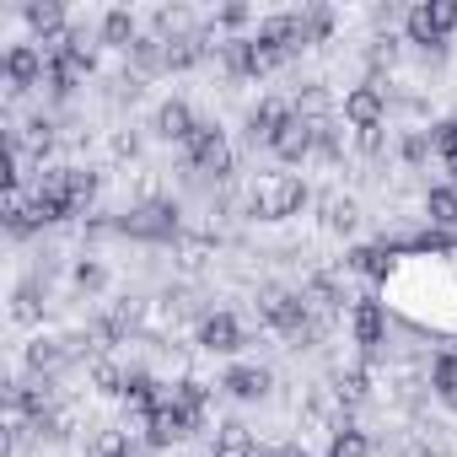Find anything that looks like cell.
I'll list each match as a JSON object with an SVG mask.
<instances>
[{
  "label": "cell",
  "mask_w": 457,
  "mask_h": 457,
  "mask_svg": "<svg viewBox=\"0 0 457 457\" xmlns=\"http://www.w3.org/2000/svg\"><path fill=\"white\" fill-rule=\"evenodd\" d=\"M129 65H135L140 76H156V71H167V44H162L156 33H145V38L129 49Z\"/></svg>",
  "instance_id": "d4e9b609"
},
{
  "label": "cell",
  "mask_w": 457,
  "mask_h": 457,
  "mask_svg": "<svg viewBox=\"0 0 457 457\" xmlns=\"http://www.w3.org/2000/svg\"><path fill=\"white\" fill-rule=\"evenodd\" d=\"M345 270H355V275H387V253L382 248H355L345 259Z\"/></svg>",
  "instance_id": "d6a6232c"
},
{
  "label": "cell",
  "mask_w": 457,
  "mask_h": 457,
  "mask_svg": "<svg viewBox=\"0 0 457 457\" xmlns=\"http://www.w3.org/2000/svg\"><path fill=\"white\" fill-rule=\"evenodd\" d=\"M12 318H17V323H38V291H33V286H22V291L12 296Z\"/></svg>",
  "instance_id": "f35d334b"
},
{
  "label": "cell",
  "mask_w": 457,
  "mask_h": 457,
  "mask_svg": "<svg viewBox=\"0 0 457 457\" xmlns=\"http://www.w3.org/2000/svg\"><path fill=\"white\" fill-rule=\"evenodd\" d=\"M345 124L350 129L387 124V92H382V81H361V87L345 92Z\"/></svg>",
  "instance_id": "52a82bcc"
},
{
  "label": "cell",
  "mask_w": 457,
  "mask_h": 457,
  "mask_svg": "<svg viewBox=\"0 0 457 457\" xmlns=\"http://www.w3.org/2000/svg\"><path fill=\"white\" fill-rule=\"evenodd\" d=\"M302 28H307V49H312V44H328V38H334V12H328V6H307V12H302Z\"/></svg>",
  "instance_id": "f546056e"
},
{
  "label": "cell",
  "mask_w": 457,
  "mask_h": 457,
  "mask_svg": "<svg viewBox=\"0 0 457 457\" xmlns=\"http://www.w3.org/2000/svg\"><path fill=\"white\" fill-rule=\"evenodd\" d=\"M92 382H97V393H108V398H124V382H129V371H119L113 361H92Z\"/></svg>",
  "instance_id": "4dcf8cb0"
},
{
  "label": "cell",
  "mask_w": 457,
  "mask_h": 457,
  "mask_svg": "<svg viewBox=\"0 0 457 457\" xmlns=\"http://www.w3.org/2000/svg\"><path fill=\"white\" fill-rule=\"evenodd\" d=\"M350 334H355V345H361V350H377V345L387 339V312H382V302H377V296L350 302Z\"/></svg>",
  "instance_id": "8fae6325"
},
{
  "label": "cell",
  "mask_w": 457,
  "mask_h": 457,
  "mask_svg": "<svg viewBox=\"0 0 457 457\" xmlns=\"http://www.w3.org/2000/svg\"><path fill=\"white\" fill-rule=\"evenodd\" d=\"M22 17H28V28H33V38H38V44H54V38H65V33H71V28H65V6H54V0H33Z\"/></svg>",
  "instance_id": "ffe728a7"
},
{
  "label": "cell",
  "mask_w": 457,
  "mask_h": 457,
  "mask_svg": "<svg viewBox=\"0 0 457 457\" xmlns=\"http://www.w3.org/2000/svg\"><path fill=\"white\" fill-rule=\"evenodd\" d=\"M328 457H371V441H366V430H339L334 441H328Z\"/></svg>",
  "instance_id": "1f68e13d"
},
{
  "label": "cell",
  "mask_w": 457,
  "mask_h": 457,
  "mask_svg": "<svg viewBox=\"0 0 457 457\" xmlns=\"http://www.w3.org/2000/svg\"><path fill=\"white\" fill-rule=\"evenodd\" d=\"M215 28H248V6H220L215 22H210V33H215Z\"/></svg>",
  "instance_id": "ab89813d"
},
{
  "label": "cell",
  "mask_w": 457,
  "mask_h": 457,
  "mask_svg": "<svg viewBox=\"0 0 457 457\" xmlns=\"http://www.w3.org/2000/svg\"><path fill=\"white\" fill-rule=\"evenodd\" d=\"M387 124H371V129H355V151L361 156H387Z\"/></svg>",
  "instance_id": "e575fe53"
},
{
  "label": "cell",
  "mask_w": 457,
  "mask_h": 457,
  "mask_svg": "<svg viewBox=\"0 0 457 457\" xmlns=\"http://www.w3.org/2000/svg\"><path fill=\"white\" fill-rule=\"evenodd\" d=\"M270 151H275L280 162H291V167H296V162H307V156L318 151V124H307V119H291Z\"/></svg>",
  "instance_id": "e0dca14e"
},
{
  "label": "cell",
  "mask_w": 457,
  "mask_h": 457,
  "mask_svg": "<svg viewBox=\"0 0 457 457\" xmlns=\"http://www.w3.org/2000/svg\"><path fill=\"white\" fill-rule=\"evenodd\" d=\"M188 436H194V430H188V420H183L172 403L145 420V452H167V446H178V441H188Z\"/></svg>",
  "instance_id": "9a60e30c"
},
{
  "label": "cell",
  "mask_w": 457,
  "mask_h": 457,
  "mask_svg": "<svg viewBox=\"0 0 457 457\" xmlns=\"http://www.w3.org/2000/svg\"><path fill=\"white\" fill-rule=\"evenodd\" d=\"M65 361H71L65 339H44V334H38V339L28 345V371H33V377H54Z\"/></svg>",
  "instance_id": "44dd1931"
},
{
  "label": "cell",
  "mask_w": 457,
  "mask_h": 457,
  "mask_svg": "<svg viewBox=\"0 0 457 457\" xmlns=\"http://www.w3.org/2000/svg\"><path fill=\"white\" fill-rule=\"evenodd\" d=\"M113 156H140V140H135V135H119V140H113Z\"/></svg>",
  "instance_id": "60d3db41"
},
{
  "label": "cell",
  "mask_w": 457,
  "mask_h": 457,
  "mask_svg": "<svg viewBox=\"0 0 457 457\" xmlns=\"http://www.w3.org/2000/svg\"><path fill=\"white\" fill-rule=\"evenodd\" d=\"M291 108H296V119H307V124H323V119H328V108H334V97H328L318 81H307V87H296Z\"/></svg>",
  "instance_id": "603a6c76"
},
{
  "label": "cell",
  "mask_w": 457,
  "mask_h": 457,
  "mask_svg": "<svg viewBox=\"0 0 457 457\" xmlns=\"http://www.w3.org/2000/svg\"><path fill=\"white\" fill-rule=\"evenodd\" d=\"M436 156V145H430V129H409L403 140H398V162L403 167H425Z\"/></svg>",
  "instance_id": "f1b7e54d"
},
{
  "label": "cell",
  "mask_w": 457,
  "mask_h": 457,
  "mask_svg": "<svg viewBox=\"0 0 457 457\" xmlns=\"http://www.w3.org/2000/svg\"><path fill=\"white\" fill-rule=\"evenodd\" d=\"M398 457H436V452L425 441H409V446H398Z\"/></svg>",
  "instance_id": "b9f144b4"
},
{
  "label": "cell",
  "mask_w": 457,
  "mask_h": 457,
  "mask_svg": "<svg viewBox=\"0 0 457 457\" xmlns=\"http://www.w3.org/2000/svg\"><path fill=\"white\" fill-rule=\"evenodd\" d=\"M280 457H312V452H302V446H280Z\"/></svg>",
  "instance_id": "7bdbcfd3"
},
{
  "label": "cell",
  "mask_w": 457,
  "mask_h": 457,
  "mask_svg": "<svg viewBox=\"0 0 457 457\" xmlns=\"http://www.w3.org/2000/svg\"><path fill=\"white\" fill-rule=\"evenodd\" d=\"M446 183H452V188H457V156H452V162H446Z\"/></svg>",
  "instance_id": "ee69618b"
},
{
  "label": "cell",
  "mask_w": 457,
  "mask_h": 457,
  "mask_svg": "<svg viewBox=\"0 0 457 457\" xmlns=\"http://www.w3.org/2000/svg\"><path fill=\"white\" fill-rule=\"evenodd\" d=\"M124 409L140 414V420H151L156 409H167V387H162L151 371H129V382H124Z\"/></svg>",
  "instance_id": "5bb4252c"
},
{
  "label": "cell",
  "mask_w": 457,
  "mask_h": 457,
  "mask_svg": "<svg viewBox=\"0 0 457 457\" xmlns=\"http://www.w3.org/2000/svg\"><path fill=\"white\" fill-rule=\"evenodd\" d=\"M92 457H140V446H129V436H119V430H103Z\"/></svg>",
  "instance_id": "d590c367"
},
{
  "label": "cell",
  "mask_w": 457,
  "mask_h": 457,
  "mask_svg": "<svg viewBox=\"0 0 457 457\" xmlns=\"http://www.w3.org/2000/svg\"><path fill=\"white\" fill-rule=\"evenodd\" d=\"M76 286H81L87 296H97V291L108 286V270H103L97 259H81V264H76Z\"/></svg>",
  "instance_id": "8d00e7d4"
},
{
  "label": "cell",
  "mask_w": 457,
  "mask_h": 457,
  "mask_svg": "<svg viewBox=\"0 0 457 457\" xmlns=\"http://www.w3.org/2000/svg\"><path fill=\"white\" fill-rule=\"evenodd\" d=\"M178 204L172 199H145L135 210L119 215V232L124 237H140V243H178Z\"/></svg>",
  "instance_id": "3957f363"
},
{
  "label": "cell",
  "mask_w": 457,
  "mask_h": 457,
  "mask_svg": "<svg viewBox=\"0 0 457 457\" xmlns=\"http://www.w3.org/2000/svg\"><path fill=\"white\" fill-rule=\"evenodd\" d=\"M253 38H264V44H275V49H286V54H302V49H307L302 12H275V17H264Z\"/></svg>",
  "instance_id": "7c38bea8"
},
{
  "label": "cell",
  "mask_w": 457,
  "mask_h": 457,
  "mask_svg": "<svg viewBox=\"0 0 457 457\" xmlns=\"http://www.w3.org/2000/svg\"><path fill=\"white\" fill-rule=\"evenodd\" d=\"M307 204H312V188H307L296 172H270V178H259L253 194H248V210H253L259 220H291V215H302Z\"/></svg>",
  "instance_id": "6da1fadb"
},
{
  "label": "cell",
  "mask_w": 457,
  "mask_h": 457,
  "mask_svg": "<svg viewBox=\"0 0 457 457\" xmlns=\"http://www.w3.org/2000/svg\"><path fill=\"white\" fill-rule=\"evenodd\" d=\"M199 350H210V355H237L243 350V323L232 312H204L199 318Z\"/></svg>",
  "instance_id": "30bf717a"
},
{
  "label": "cell",
  "mask_w": 457,
  "mask_h": 457,
  "mask_svg": "<svg viewBox=\"0 0 457 457\" xmlns=\"http://www.w3.org/2000/svg\"><path fill=\"white\" fill-rule=\"evenodd\" d=\"M183 162H188V172H204L215 183H226L237 172V156H232V145H226V135L215 124H194V135L183 140Z\"/></svg>",
  "instance_id": "7a4b0ae2"
},
{
  "label": "cell",
  "mask_w": 457,
  "mask_h": 457,
  "mask_svg": "<svg viewBox=\"0 0 457 457\" xmlns=\"http://www.w3.org/2000/svg\"><path fill=\"white\" fill-rule=\"evenodd\" d=\"M220 387H226V398H237V403H259L270 393V371L253 366V361H243V366H232V371L220 377Z\"/></svg>",
  "instance_id": "2e32d148"
},
{
  "label": "cell",
  "mask_w": 457,
  "mask_h": 457,
  "mask_svg": "<svg viewBox=\"0 0 457 457\" xmlns=\"http://www.w3.org/2000/svg\"><path fill=\"white\" fill-rule=\"evenodd\" d=\"M291 119H296V108H291L286 97H259V103L248 108V145H275Z\"/></svg>",
  "instance_id": "ba28073f"
},
{
  "label": "cell",
  "mask_w": 457,
  "mask_h": 457,
  "mask_svg": "<svg viewBox=\"0 0 457 457\" xmlns=\"http://www.w3.org/2000/svg\"><path fill=\"white\" fill-rule=\"evenodd\" d=\"M194 124H199V119H194V108H188L183 97H167V103L156 108V135L172 140V145H183V140L194 135Z\"/></svg>",
  "instance_id": "ac0fdd59"
},
{
  "label": "cell",
  "mask_w": 457,
  "mask_h": 457,
  "mask_svg": "<svg viewBox=\"0 0 457 457\" xmlns=\"http://www.w3.org/2000/svg\"><path fill=\"white\" fill-rule=\"evenodd\" d=\"M167 403H172V409L188 420V430H194V436L210 425V387H204L199 377H183V382H172V387H167Z\"/></svg>",
  "instance_id": "9c48e42d"
},
{
  "label": "cell",
  "mask_w": 457,
  "mask_h": 457,
  "mask_svg": "<svg viewBox=\"0 0 457 457\" xmlns=\"http://www.w3.org/2000/svg\"><path fill=\"white\" fill-rule=\"evenodd\" d=\"M430 393H436V398L457 414V355H452V350L430 361Z\"/></svg>",
  "instance_id": "7402d4cb"
},
{
  "label": "cell",
  "mask_w": 457,
  "mask_h": 457,
  "mask_svg": "<svg viewBox=\"0 0 457 457\" xmlns=\"http://www.w3.org/2000/svg\"><path fill=\"white\" fill-rule=\"evenodd\" d=\"M430 145H436L441 162H452V156H457V119H441V124L430 129Z\"/></svg>",
  "instance_id": "74e56055"
},
{
  "label": "cell",
  "mask_w": 457,
  "mask_h": 457,
  "mask_svg": "<svg viewBox=\"0 0 457 457\" xmlns=\"http://www.w3.org/2000/svg\"><path fill=\"white\" fill-rule=\"evenodd\" d=\"M403 28L414 49H441L446 33H457V0H420V6H409Z\"/></svg>",
  "instance_id": "277c9868"
},
{
  "label": "cell",
  "mask_w": 457,
  "mask_h": 457,
  "mask_svg": "<svg viewBox=\"0 0 457 457\" xmlns=\"http://www.w3.org/2000/svg\"><path fill=\"white\" fill-rule=\"evenodd\" d=\"M312 156H323V162H339V156H345V140H339V124H334V119L318 124V151H312Z\"/></svg>",
  "instance_id": "836d02e7"
},
{
  "label": "cell",
  "mask_w": 457,
  "mask_h": 457,
  "mask_svg": "<svg viewBox=\"0 0 457 457\" xmlns=\"http://www.w3.org/2000/svg\"><path fill=\"white\" fill-rule=\"evenodd\" d=\"M49 76V54L38 44H12L6 49V97H22L28 87H44Z\"/></svg>",
  "instance_id": "8992f818"
},
{
  "label": "cell",
  "mask_w": 457,
  "mask_h": 457,
  "mask_svg": "<svg viewBox=\"0 0 457 457\" xmlns=\"http://www.w3.org/2000/svg\"><path fill=\"white\" fill-rule=\"evenodd\" d=\"M318 215H323V232H334V237H350L361 226V204L350 194H339V188L318 194Z\"/></svg>",
  "instance_id": "4fadbf2b"
},
{
  "label": "cell",
  "mask_w": 457,
  "mask_h": 457,
  "mask_svg": "<svg viewBox=\"0 0 457 457\" xmlns=\"http://www.w3.org/2000/svg\"><path fill=\"white\" fill-rule=\"evenodd\" d=\"M334 393H339L350 409L366 403V398H371V371H366V366H345V371L334 377Z\"/></svg>",
  "instance_id": "484cf974"
},
{
  "label": "cell",
  "mask_w": 457,
  "mask_h": 457,
  "mask_svg": "<svg viewBox=\"0 0 457 457\" xmlns=\"http://www.w3.org/2000/svg\"><path fill=\"white\" fill-rule=\"evenodd\" d=\"M97 188H103V178H97V172L71 167V204H76V215H87V210L97 204Z\"/></svg>",
  "instance_id": "4316f807"
},
{
  "label": "cell",
  "mask_w": 457,
  "mask_h": 457,
  "mask_svg": "<svg viewBox=\"0 0 457 457\" xmlns=\"http://www.w3.org/2000/svg\"><path fill=\"white\" fill-rule=\"evenodd\" d=\"M97 33H103V44H108V49H124V54L145 38V33H140V22H135V12H124V6L103 12V28H97Z\"/></svg>",
  "instance_id": "d6986e66"
},
{
  "label": "cell",
  "mask_w": 457,
  "mask_h": 457,
  "mask_svg": "<svg viewBox=\"0 0 457 457\" xmlns=\"http://www.w3.org/2000/svg\"><path fill=\"white\" fill-rule=\"evenodd\" d=\"M425 215L436 226H457V188L452 183H430L425 188Z\"/></svg>",
  "instance_id": "cb8c5ba5"
},
{
  "label": "cell",
  "mask_w": 457,
  "mask_h": 457,
  "mask_svg": "<svg viewBox=\"0 0 457 457\" xmlns=\"http://www.w3.org/2000/svg\"><path fill=\"white\" fill-rule=\"evenodd\" d=\"M398 60H403V44H398L393 33H377V38L366 44V65H371V71H393Z\"/></svg>",
  "instance_id": "83f0119b"
},
{
  "label": "cell",
  "mask_w": 457,
  "mask_h": 457,
  "mask_svg": "<svg viewBox=\"0 0 457 457\" xmlns=\"http://www.w3.org/2000/svg\"><path fill=\"white\" fill-rule=\"evenodd\" d=\"M253 307H259V323H264V328H275L280 339H291V334L307 323V302H302L296 291H286V286H264Z\"/></svg>",
  "instance_id": "5b68a950"
}]
</instances>
